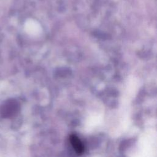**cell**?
Listing matches in <instances>:
<instances>
[{
    "mask_svg": "<svg viewBox=\"0 0 157 157\" xmlns=\"http://www.w3.org/2000/svg\"><path fill=\"white\" fill-rule=\"evenodd\" d=\"M69 140L75 151L78 155H82L84 152L85 148L82 142L78 137L75 134H72L70 136Z\"/></svg>",
    "mask_w": 157,
    "mask_h": 157,
    "instance_id": "obj_2",
    "label": "cell"
},
{
    "mask_svg": "<svg viewBox=\"0 0 157 157\" xmlns=\"http://www.w3.org/2000/svg\"><path fill=\"white\" fill-rule=\"evenodd\" d=\"M25 32L31 36H37L42 33V27L40 23L33 19H28L24 25Z\"/></svg>",
    "mask_w": 157,
    "mask_h": 157,
    "instance_id": "obj_1",
    "label": "cell"
}]
</instances>
